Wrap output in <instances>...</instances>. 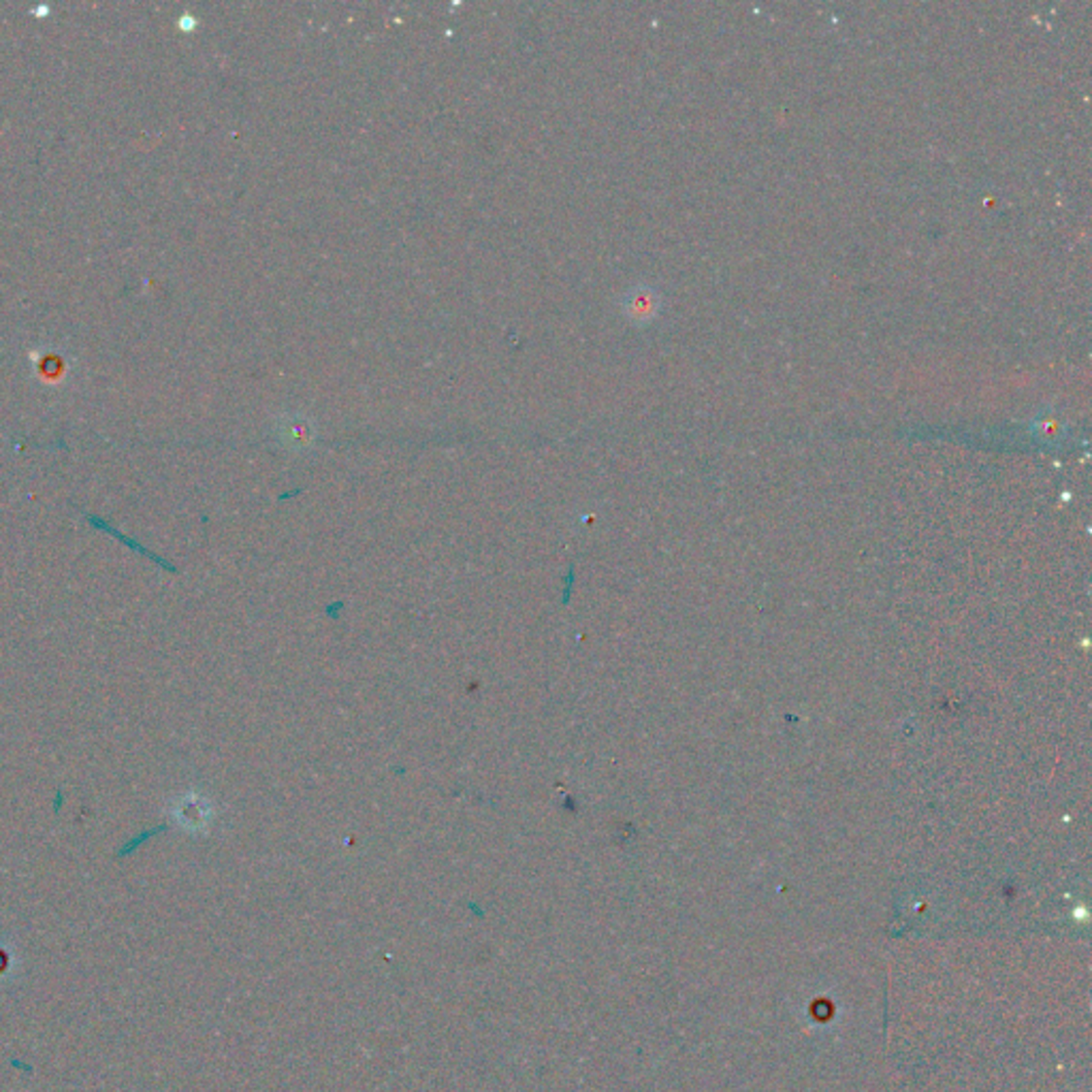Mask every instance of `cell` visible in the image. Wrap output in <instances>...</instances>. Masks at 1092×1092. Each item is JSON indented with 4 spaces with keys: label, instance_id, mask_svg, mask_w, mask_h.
Returning a JSON list of instances; mask_svg holds the SVG:
<instances>
[{
    "label": "cell",
    "instance_id": "cell-1",
    "mask_svg": "<svg viewBox=\"0 0 1092 1092\" xmlns=\"http://www.w3.org/2000/svg\"><path fill=\"white\" fill-rule=\"evenodd\" d=\"M211 818H214V809H211V802L201 796V794H182V796H177L172 804V820L182 826L184 830L190 832H197V830H205Z\"/></svg>",
    "mask_w": 1092,
    "mask_h": 1092
},
{
    "label": "cell",
    "instance_id": "cell-2",
    "mask_svg": "<svg viewBox=\"0 0 1092 1092\" xmlns=\"http://www.w3.org/2000/svg\"><path fill=\"white\" fill-rule=\"evenodd\" d=\"M623 310L634 323H651L660 312V296L649 286H639L625 295Z\"/></svg>",
    "mask_w": 1092,
    "mask_h": 1092
},
{
    "label": "cell",
    "instance_id": "cell-3",
    "mask_svg": "<svg viewBox=\"0 0 1092 1092\" xmlns=\"http://www.w3.org/2000/svg\"><path fill=\"white\" fill-rule=\"evenodd\" d=\"M280 438L286 442V447L303 449L312 442V425L305 422L301 417H289L282 421Z\"/></svg>",
    "mask_w": 1092,
    "mask_h": 1092
},
{
    "label": "cell",
    "instance_id": "cell-4",
    "mask_svg": "<svg viewBox=\"0 0 1092 1092\" xmlns=\"http://www.w3.org/2000/svg\"><path fill=\"white\" fill-rule=\"evenodd\" d=\"M1037 431L1042 433L1044 438H1056V436H1060V431H1063V427H1060V422H1058L1052 415H1047V417L1039 415V419H1037Z\"/></svg>",
    "mask_w": 1092,
    "mask_h": 1092
}]
</instances>
